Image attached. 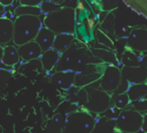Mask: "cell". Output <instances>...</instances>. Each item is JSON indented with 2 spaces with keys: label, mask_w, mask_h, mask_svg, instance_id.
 Listing matches in <instances>:
<instances>
[{
  "label": "cell",
  "mask_w": 147,
  "mask_h": 133,
  "mask_svg": "<svg viewBox=\"0 0 147 133\" xmlns=\"http://www.w3.org/2000/svg\"><path fill=\"white\" fill-rule=\"evenodd\" d=\"M92 51L76 41L65 53H61V59L55 69V72L78 73L84 67L93 63H101Z\"/></svg>",
  "instance_id": "obj_1"
},
{
  "label": "cell",
  "mask_w": 147,
  "mask_h": 133,
  "mask_svg": "<svg viewBox=\"0 0 147 133\" xmlns=\"http://www.w3.org/2000/svg\"><path fill=\"white\" fill-rule=\"evenodd\" d=\"M43 25L55 34H75L77 26L76 10L73 7H61L59 10L43 17Z\"/></svg>",
  "instance_id": "obj_2"
},
{
  "label": "cell",
  "mask_w": 147,
  "mask_h": 133,
  "mask_svg": "<svg viewBox=\"0 0 147 133\" xmlns=\"http://www.w3.org/2000/svg\"><path fill=\"white\" fill-rule=\"evenodd\" d=\"M43 26L40 17L23 15L14 19L13 43L17 47L35 41L37 34Z\"/></svg>",
  "instance_id": "obj_3"
},
{
  "label": "cell",
  "mask_w": 147,
  "mask_h": 133,
  "mask_svg": "<svg viewBox=\"0 0 147 133\" xmlns=\"http://www.w3.org/2000/svg\"><path fill=\"white\" fill-rule=\"evenodd\" d=\"M96 124V118L88 110L74 111L65 116L63 133H92Z\"/></svg>",
  "instance_id": "obj_4"
},
{
  "label": "cell",
  "mask_w": 147,
  "mask_h": 133,
  "mask_svg": "<svg viewBox=\"0 0 147 133\" xmlns=\"http://www.w3.org/2000/svg\"><path fill=\"white\" fill-rule=\"evenodd\" d=\"M85 89L88 94V103L85 108L90 113L102 114L111 108L112 98L110 94L100 88H95L92 85L86 87Z\"/></svg>",
  "instance_id": "obj_5"
},
{
  "label": "cell",
  "mask_w": 147,
  "mask_h": 133,
  "mask_svg": "<svg viewBox=\"0 0 147 133\" xmlns=\"http://www.w3.org/2000/svg\"><path fill=\"white\" fill-rule=\"evenodd\" d=\"M143 115L134 109H125L121 111L116 120V129L123 133H137L141 131Z\"/></svg>",
  "instance_id": "obj_6"
},
{
  "label": "cell",
  "mask_w": 147,
  "mask_h": 133,
  "mask_svg": "<svg viewBox=\"0 0 147 133\" xmlns=\"http://www.w3.org/2000/svg\"><path fill=\"white\" fill-rule=\"evenodd\" d=\"M107 65L104 63H93L88 65L76 73V79H75V87L78 88H86L88 86L99 82L106 70Z\"/></svg>",
  "instance_id": "obj_7"
},
{
  "label": "cell",
  "mask_w": 147,
  "mask_h": 133,
  "mask_svg": "<svg viewBox=\"0 0 147 133\" xmlns=\"http://www.w3.org/2000/svg\"><path fill=\"white\" fill-rule=\"evenodd\" d=\"M122 74L121 69L116 65H107L106 70L99 81V88L108 94L115 93L121 86Z\"/></svg>",
  "instance_id": "obj_8"
},
{
  "label": "cell",
  "mask_w": 147,
  "mask_h": 133,
  "mask_svg": "<svg viewBox=\"0 0 147 133\" xmlns=\"http://www.w3.org/2000/svg\"><path fill=\"white\" fill-rule=\"evenodd\" d=\"M122 83L120 87H124L127 91L130 85L143 84L147 80V68L144 65L141 67H122Z\"/></svg>",
  "instance_id": "obj_9"
},
{
  "label": "cell",
  "mask_w": 147,
  "mask_h": 133,
  "mask_svg": "<svg viewBox=\"0 0 147 133\" xmlns=\"http://www.w3.org/2000/svg\"><path fill=\"white\" fill-rule=\"evenodd\" d=\"M127 49L138 53L147 51V27H135L126 39Z\"/></svg>",
  "instance_id": "obj_10"
},
{
  "label": "cell",
  "mask_w": 147,
  "mask_h": 133,
  "mask_svg": "<svg viewBox=\"0 0 147 133\" xmlns=\"http://www.w3.org/2000/svg\"><path fill=\"white\" fill-rule=\"evenodd\" d=\"M18 53L20 59H22L25 63H28V61L40 59V57L43 53V51L39 47L38 43L35 41H33L18 47Z\"/></svg>",
  "instance_id": "obj_11"
},
{
  "label": "cell",
  "mask_w": 147,
  "mask_h": 133,
  "mask_svg": "<svg viewBox=\"0 0 147 133\" xmlns=\"http://www.w3.org/2000/svg\"><path fill=\"white\" fill-rule=\"evenodd\" d=\"M75 79L76 73L74 72H55L51 76L49 82L63 90L67 91L75 86Z\"/></svg>",
  "instance_id": "obj_12"
},
{
  "label": "cell",
  "mask_w": 147,
  "mask_h": 133,
  "mask_svg": "<svg viewBox=\"0 0 147 133\" xmlns=\"http://www.w3.org/2000/svg\"><path fill=\"white\" fill-rule=\"evenodd\" d=\"M14 35V21L7 17L0 18V45L5 47L13 41Z\"/></svg>",
  "instance_id": "obj_13"
},
{
  "label": "cell",
  "mask_w": 147,
  "mask_h": 133,
  "mask_svg": "<svg viewBox=\"0 0 147 133\" xmlns=\"http://www.w3.org/2000/svg\"><path fill=\"white\" fill-rule=\"evenodd\" d=\"M55 34L53 31H51V29L47 28V27L43 25L42 28L40 29V31L37 34L35 41L39 45V47H41V49L45 51H47L49 49H53V43H55Z\"/></svg>",
  "instance_id": "obj_14"
},
{
  "label": "cell",
  "mask_w": 147,
  "mask_h": 133,
  "mask_svg": "<svg viewBox=\"0 0 147 133\" xmlns=\"http://www.w3.org/2000/svg\"><path fill=\"white\" fill-rule=\"evenodd\" d=\"M61 53L53 49L45 51L39 59L41 65H42V69L47 72H51V71L55 70L57 65L59 63V59H61Z\"/></svg>",
  "instance_id": "obj_15"
},
{
  "label": "cell",
  "mask_w": 147,
  "mask_h": 133,
  "mask_svg": "<svg viewBox=\"0 0 147 133\" xmlns=\"http://www.w3.org/2000/svg\"><path fill=\"white\" fill-rule=\"evenodd\" d=\"M20 57H19L18 47L15 45H5L2 47V55H1V61L2 65L7 67H13L18 63Z\"/></svg>",
  "instance_id": "obj_16"
},
{
  "label": "cell",
  "mask_w": 147,
  "mask_h": 133,
  "mask_svg": "<svg viewBox=\"0 0 147 133\" xmlns=\"http://www.w3.org/2000/svg\"><path fill=\"white\" fill-rule=\"evenodd\" d=\"M75 43H76V37H75V34H71V33H61V34H57L53 49H55L57 51H59V53H63Z\"/></svg>",
  "instance_id": "obj_17"
},
{
  "label": "cell",
  "mask_w": 147,
  "mask_h": 133,
  "mask_svg": "<svg viewBox=\"0 0 147 133\" xmlns=\"http://www.w3.org/2000/svg\"><path fill=\"white\" fill-rule=\"evenodd\" d=\"M120 61L123 67H141L143 61V55L127 49L121 55Z\"/></svg>",
  "instance_id": "obj_18"
},
{
  "label": "cell",
  "mask_w": 147,
  "mask_h": 133,
  "mask_svg": "<svg viewBox=\"0 0 147 133\" xmlns=\"http://www.w3.org/2000/svg\"><path fill=\"white\" fill-rule=\"evenodd\" d=\"M126 93L128 94L131 102H136V101L142 100L147 97V84H135L130 85L127 89Z\"/></svg>",
  "instance_id": "obj_19"
},
{
  "label": "cell",
  "mask_w": 147,
  "mask_h": 133,
  "mask_svg": "<svg viewBox=\"0 0 147 133\" xmlns=\"http://www.w3.org/2000/svg\"><path fill=\"white\" fill-rule=\"evenodd\" d=\"M65 125V117L61 114H55L47 124V133H63Z\"/></svg>",
  "instance_id": "obj_20"
},
{
  "label": "cell",
  "mask_w": 147,
  "mask_h": 133,
  "mask_svg": "<svg viewBox=\"0 0 147 133\" xmlns=\"http://www.w3.org/2000/svg\"><path fill=\"white\" fill-rule=\"evenodd\" d=\"M92 53L97 59H100L102 63H106V65H116L117 63V57L113 51L110 49H91Z\"/></svg>",
  "instance_id": "obj_21"
},
{
  "label": "cell",
  "mask_w": 147,
  "mask_h": 133,
  "mask_svg": "<svg viewBox=\"0 0 147 133\" xmlns=\"http://www.w3.org/2000/svg\"><path fill=\"white\" fill-rule=\"evenodd\" d=\"M15 16H23V15H31V16H37L40 17L42 15L40 6H23V5H18L15 7L14 10Z\"/></svg>",
  "instance_id": "obj_22"
},
{
  "label": "cell",
  "mask_w": 147,
  "mask_h": 133,
  "mask_svg": "<svg viewBox=\"0 0 147 133\" xmlns=\"http://www.w3.org/2000/svg\"><path fill=\"white\" fill-rule=\"evenodd\" d=\"M99 28L102 31H104L105 33L109 35L110 37H112L114 35L115 32V16L112 12H109L106 15L103 21L100 23V27Z\"/></svg>",
  "instance_id": "obj_23"
},
{
  "label": "cell",
  "mask_w": 147,
  "mask_h": 133,
  "mask_svg": "<svg viewBox=\"0 0 147 133\" xmlns=\"http://www.w3.org/2000/svg\"><path fill=\"white\" fill-rule=\"evenodd\" d=\"M94 36H95V39H96L99 43L105 45V47H108L109 49H114V43H113L112 38H111L107 33H105L104 31L101 30L99 27L94 29Z\"/></svg>",
  "instance_id": "obj_24"
},
{
  "label": "cell",
  "mask_w": 147,
  "mask_h": 133,
  "mask_svg": "<svg viewBox=\"0 0 147 133\" xmlns=\"http://www.w3.org/2000/svg\"><path fill=\"white\" fill-rule=\"evenodd\" d=\"M130 103H132V102H131L128 94L125 92V93H121V94L117 95L116 99H115V101H114V106L116 107L117 109H119V110L123 111V110H125V109H127V107L130 105Z\"/></svg>",
  "instance_id": "obj_25"
},
{
  "label": "cell",
  "mask_w": 147,
  "mask_h": 133,
  "mask_svg": "<svg viewBox=\"0 0 147 133\" xmlns=\"http://www.w3.org/2000/svg\"><path fill=\"white\" fill-rule=\"evenodd\" d=\"M40 8L41 11H42V14H45V15L51 14V13H53L55 11L59 10L61 7L59 3L55 2V1H42Z\"/></svg>",
  "instance_id": "obj_26"
},
{
  "label": "cell",
  "mask_w": 147,
  "mask_h": 133,
  "mask_svg": "<svg viewBox=\"0 0 147 133\" xmlns=\"http://www.w3.org/2000/svg\"><path fill=\"white\" fill-rule=\"evenodd\" d=\"M132 107L134 110L138 111L140 113H144L147 111V97L142 100L136 101V102L132 103Z\"/></svg>",
  "instance_id": "obj_27"
},
{
  "label": "cell",
  "mask_w": 147,
  "mask_h": 133,
  "mask_svg": "<svg viewBox=\"0 0 147 133\" xmlns=\"http://www.w3.org/2000/svg\"><path fill=\"white\" fill-rule=\"evenodd\" d=\"M42 1L40 0H21L19 2V5L23 6H40Z\"/></svg>",
  "instance_id": "obj_28"
},
{
  "label": "cell",
  "mask_w": 147,
  "mask_h": 133,
  "mask_svg": "<svg viewBox=\"0 0 147 133\" xmlns=\"http://www.w3.org/2000/svg\"><path fill=\"white\" fill-rule=\"evenodd\" d=\"M102 5H103L102 8L104 10H111L113 8H116L118 3L116 1L115 2H113V1H105V2H102Z\"/></svg>",
  "instance_id": "obj_29"
},
{
  "label": "cell",
  "mask_w": 147,
  "mask_h": 133,
  "mask_svg": "<svg viewBox=\"0 0 147 133\" xmlns=\"http://www.w3.org/2000/svg\"><path fill=\"white\" fill-rule=\"evenodd\" d=\"M141 131H143L144 133H147V113L143 115V123H142V129Z\"/></svg>",
  "instance_id": "obj_30"
},
{
  "label": "cell",
  "mask_w": 147,
  "mask_h": 133,
  "mask_svg": "<svg viewBox=\"0 0 147 133\" xmlns=\"http://www.w3.org/2000/svg\"><path fill=\"white\" fill-rule=\"evenodd\" d=\"M12 1H11V0H9V2H7V1H1V2H0V4L2 5V6H7V5H11L12 4Z\"/></svg>",
  "instance_id": "obj_31"
},
{
  "label": "cell",
  "mask_w": 147,
  "mask_h": 133,
  "mask_svg": "<svg viewBox=\"0 0 147 133\" xmlns=\"http://www.w3.org/2000/svg\"><path fill=\"white\" fill-rule=\"evenodd\" d=\"M142 65H144V67H146V68H147V55H143Z\"/></svg>",
  "instance_id": "obj_32"
},
{
  "label": "cell",
  "mask_w": 147,
  "mask_h": 133,
  "mask_svg": "<svg viewBox=\"0 0 147 133\" xmlns=\"http://www.w3.org/2000/svg\"><path fill=\"white\" fill-rule=\"evenodd\" d=\"M114 133H123V132H121L120 130H118V129H116V130H115V132Z\"/></svg>",
  "instance_id": "obj_33"
},
{
  "label": "cell",
  "mask_w": 147,
  "mask_h": 133,
  "mask_svg": "<svg viewBox=\"0 0 147 133\" xmlns=\"http://www.w3.org/2000/svg\"><path fill=\"white\" fill-rule=\"evenodd\" d=\"M146 84H147V80H146Z\"/></svg>",
  "instance_id": "obj_34"
}]
</instances>
